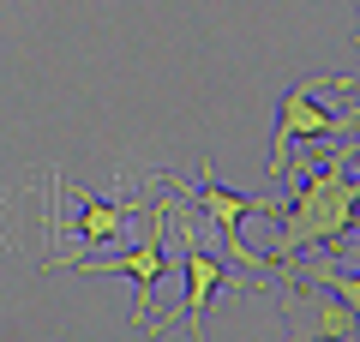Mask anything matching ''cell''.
<instances>
[{
	"label": "cell",
	"mask_w": 360,
	"mask_h": 342,
	"mask_svg": "<svg viewBox=\"0 0 360 342\" xmlns=\"http://www.w3.org/2000/svg\"><path fill=\"white\" fill-rule=\"evenodd\" d=\"M132 210H139V204H120V198H96V192H84V198H78V241H84V246L115 241L120 228H127Z\"/></svg>",
	"instance_id": "5b68a950"
},
{
	"label": "cell",
	"mask_w": 360,
	"mask_h": 342,
	"mask_svg": "<svg viewBox=\"0 0 360 342\" xmlns=\"http://www.w3.org/2000/svg\"><path fill=\"white\" fill-rule=\"evenodd\" d=\"M319 90H324V78L283 90V102H276V132H270V156H264V175L270 180H288V168H295V139L324 144V139H348V132L360 127V102L342 108V114H330L319 102Z\"/></svg>",
	"instance_id": "7a4b0ae2"
},
{
	"label": "cell",
	"mask_w": 360,
	"mask_h": 342,
	"mask_svg": "<svg viewBox=\"0 0 360 342\" xmlns=\"http://www.w3.org/2000/svg\"><path fill=\"white\" fill-rule=\"evenodd\" d=\"M193 198H198V210H205L217 228H246V216H258V198H246V192H229L217 175H210V168H205V180H198Z\"/></svg>",
	"instance_id": "8992f818"
},
{
	"label": "cell",
	"mask_w": 360,
	"mask_h": 342,
	"mask_svg": "<svg viewBox=\"0 0 360 342\" xmlns=\"http://www.w3.org/2000/svg\"><path fill=\"white\" fill-rule=\"evenodd\" d=\"M276 300H283V312H295L300 336H360V312L330 289V282H312V277L295 270Z\"/></svg>",
	"instance_id": "3957f363"
},
{
	"label": "cell",
	"mask_w": 360,
	"mask_h": 342,
	"mask_svg": "<svg viewBox=\"0 0 360 342\" xmlns=\"http://www.w3.org/2000/svg\"><path fill=\"white\" fill-rule=\"evenodd\" d=\"M354 163H360V144H348V151H336L312 180H300L295 198L276 204V216H270V222H276V241H270V258H276V265H295L307 246H342L348 234H354V222H360V175H348Z\"/></svg>",
	"instance_id": "6da1fadb"
},
{
	"label": "cell",
	"mask_w": 360,
	"mask_h": 342,
	"mask_svg": "<svg viewBox=\"0 0 360 342\" xmlns=\"http://www.w3.org/2000/svg\"><path fill=\"white\" fill-rule=\"evenodd\" d=\"M180 277H186V294H180V306H174V324H193V336L205 330V312H210V300H217V289H222V258L217 253H198V241H186L180 246Z\"/></svg>",
	"instance_id": "277c9868"
}]
</instances>
